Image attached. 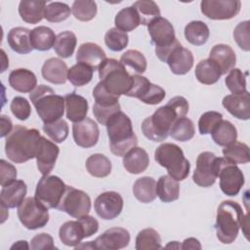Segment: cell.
Returning a JSON list of instances; mask_svg holds the SVG:
<instances>
[{"label": "cell", "mask_w": 250, "mask_h": 250, "mask_svg": "<svg viewBox=\"0 0 250 250\" xmlns=\"http://www.w3.org/2000/svg\"><path fill=\"white\" fill-rule=\"evenodd\" d=\"M188 103L182 96L172 98L165 105L157 108L142 123V132L152 142H162L169 136L173 123L188 112Z\"/></svg>", "instance_id": "6da1fadb"}, {"label": "cell", "mask_w": 250, "mask_h": 250, "mask_svg": "<svg viewBox=\"0 0 250 250\" xmlns=\"http://www.w3.org/2000/svg\"><path fill=\"white\" fill-rule=\"evenodd\" d=\"M41 135L37 129L16 125L7 136L5 152L15 163H23L36 157Z\"/></svg>", "instance_id": "7a4b0ae2"}, {"label": "cell", "mask_w": 250, "mask_h": 250, "mask_svg": "<svg viewBox=\"0 0 250 250\" xmlns=\"http://www.w3.org/2000/svg\"><path fill=\"white\" fill-rule=\"evenodd\" d=\"M105 126L109 147L114 155L124 156L137 146L138 138L134 133L131 119L121 110L114 113Z\"/></svg>", "instance_id": "3957f363"}, {"label": "cell", "mask_w": 250, "mask_h": 250, "mask_svg": "<svg viewBox=\"0 0 250 250\" xmlns=\"http://www.w3.org/2000/svg\"><path fill=\"white\" fill-rule=\"evenodd\" d=\"M245 216L242 207L235 201L224 200L216 215V235L223 244L232 243L237 235Z\"/></svg>", "instance_id": "277c9868"}, {"label": "cell", "mask_w": 250, "mask_h": 250, "mask_svg": "<svg viewBox=\"0 0 250 250\" xmlns=\"http://www.w3.org/2000/svg\"><path fill=\"white\" fill-rule=\"evenodd\" d=\"M29 99L44 124L54 122L62 117L64 98L57 95L51 87L44 84L36 86L29 94Z\"/></svg>", "instance_id": "5b68a950"}, {"label": "cell", "mask_w": 250, "mask_h": 250, "mask_svg": "<svg viewBox=\"0 0 250 250\" xmlns=\"http://www.w3.org/2000/svg\"><path fill=\"white\" fill-rule=\"evenodd\" d=\"M98 71L100 82L113 95H127L133 86V75H130L125 66L115 59H105Z\"/></svg>", "instance_id": "8992f818"}, {"label": "cell", "mask_w": 250, "mask_h": 250, "mask_svg": "<svg viewBox=\"0 0 250 250\" xmlns=\"http://www.w3.org/2000/svg\"><path fill=\"white\" fill-rule=\"evenodd\" d=\"M154 159L161 167L167 169L170 177L178 182L185 180L189 174V161L176 144L164 143L160 145L154 151Z\"/></svg>", "instance_id": "52a82bcc"}, {"label": "cell", "mask_w": 250, "mask_h": 250, "mask_svg": "<svg viewBox=\"0 0 250 250\" xmlns=\"http://www.w3.org/2000/svg\"><path fill=\"white\" fill-rule=\"evenodd\" d=\"M20 222L27 229H37L49 222L48 208L34 197L25 198L18 207Z\"/></svg>", "instance_id": "ba28073f"}, {"label": "cell", "mask_w": 250, "mask_h": 250, "mask_svg": "<svg viewBox=\"0 0 250 250\" xmlns=\"http://www.w3.org/2000/svg\"><path fill=\"white\" fill-rule=\"evenodd\" d=\"M66 185L58 176H43L37 183L35 198L48 209L57 208L65 191Z\"/></svg>", "instance_id": "9c48e42d"}, {"label": "cell", "mask_w": 250, "mask_h": 250, "mask_svg": "<svg viewBox=\"0 0 250 250\" xmlns=\"http://www.w3.org/2000/svg\"><path fill=\"white\" fill-rule=\"evenodd\" d=\"M223 158L211 151H203L196 158V167L192 175L193 182L203 188L211 187L218 178Z\"/></svg>", "instance_id": "30bf717a"}, {"label": "cell", "mask_w": 250, "mask_h": 250, "mask_svg": "<svg viewBox=\"0 0 250 250\" xmlns=\"http://www.w3.org/2000/svg\"><path fill=\"white\" fill-rule=\"evenodd\" d=\"M57 209L78 219L89 214L91 210V199L85 191L66 186Z\"/></svg>", "instance_id": "8fae6325"}, {"label": "cell", "mask_w": 250, "mask_h": 250, "mask_svg": "<svg viewBox=\"0 0 250 250\" xmlns=\"http://www.w3.org/2000/svg\"><path fill=\"white\" fill-rule=\"evenodd\" d=\"M126 96L136 98L146 104H157L164 100L166 93L163 88L152 84L146 77L134 74L133 86Z\"/></svg>", "instance_id": "7c38bea8"}, {"label": "cell", "mask_w": 250, "mask_h": 250, "mask_svg": "<svg viewBox=\"0 0 250 250\" xmlns=\"http://www.w3.org/2000/svg\"><path fill=\"white\" fill-rule=\"evenodd\" d=\"M130 242V233L127 229L114 227L106 229L102 235L98 236L94 241H89L84 246L86 248L101 250H117L125 248ZM77 246L75 248H81Z\"/></svg>", "instance_id": "4fadbf2b"}, {"label": "cell", "mask_w": 250, "mask_h": 250, "mask_svg": "<svg viewBox=\"0 0 250 250\" xmlns=\"http://www.w3.org/2000/svg\"><path fill=\"white\" fill-rule=\"evenodd\" d=\"M218 177L222 191L229 196L237 195L245 183L242 171L225 158L222 160Z\"/></svg>", "instance_id": "5bb4252c"}, {"label": "cell", "mask_w": 250, "mask_h": 250, "mask_svg": "<svg viewBox=\"0 0 250 250\" xmlns=\"http://www.w3.org/2000/svg\"><path fill=\"white\" fill-rule=\"evenodd\" d=\"M239 0H203L200 3L201 13L211 20H230L240 11Z\"/></svg>", "instance_id": "9a60e30c"}, {"label": "cell", "mask_w": 250, "mask_h": 250, "mask_svg": "<svg viewBox=\"0 0 250 250\" xmlns=\"http://www.w3.org/2000/svg\"><path fill=\"white\" fill-rule=\"evenodd\" d=\"M147 30L155 50H162L171 47L176 41L175 30L172 23L163 17L154 19L148 25Z\"/></svg>", "instance_id": "2e32d148"}, {"label": "cell", "mask_w": 250, "mask_h": 250, "mask_svg": "<svg viewBox=\"0 0 250 250\" xmlns=\"http://www.w3.org/2000/svg\"><path fill=\"white\" fill-rule=\"evenodd\" d=\"M94 208L100 218L112 220L120 215L123 209V198L116 191H105L98 195Z\"/></svg>", "instance_id": "e0dca14e"}, {"label": "cell", "mask_w": 250, "mask_h": 250, "mask_svg": "<svg viewBox=\"0 0 250 250\" xmlns=\"http://www.w3.org/2000/svg\"><path fill=\"white\" fill-rule=\"evenodd\" d=\"M72 136L78 146L88 148L97 145L100 137V130L97 123L89 117L74 123L72 126Z\"/></svg>", "instance_id": "ac0fdd59"}, {"label": "cell", "mask_w": 250, "mask_h": 250, "mask_svg": "<svg viewBox=\"0 0 250 250\" xmlns=\"http://www.w3.org/2000/svg\"><path fill=\"white\" fill-rule=\"evenodd\" d=\"M59 152H60V148L55 143L41 136L40 142H39V147H38L35 158H36L37 168L43 176L49 175V173L53 170V168L55 167L57 158L59 156Z\"/></svg>", "instance_id": "d6986e66"}, {"label": "cell", "mask_w": 250, "mask_h": 250, "mask_svg": "<svg viewBox=\"0 0 250 250\" xmlns=\"http://www.w3.org/2000/svg\"><path fill=\"white\" fill-rule=\"evenodd\" d=\"M166 62L174 74L184 75L193 66V56L188 49L184 48L179 42L169 53Z\"/></svg>", "instance_id": "ffe728a7"}, {"label": "cell", "mask_w": 250, "mask_h": 250, "mask_svg": "<svg viewBox=\"0 0 250 250\" xmlns=\"http://www.w3.org/2000/svg\"><path fill=\"white\" fill-rule=\"evenodd\" d=\"M223 106L235 118L248 120L250 118V97L249 92L243 94H231L223 99Z\"/></svg>", "instance_id": "44dd1931"}, {"label": "cell", "mask_w": 250, "mask_h": 250, "mask_svg": "<svg viewBox=\"0 0 250 250\" xmlns=\"http://www.w3.org/2000/svg\"><path fill=\"white\" fill-rule=\"evenodd\" d=\"M27 187L22 180H16L2 188L0 192V203L6 208L19 207L24 200Z\"/></svg>", "instance_id": "7402d4cb"}, {"label": "cell", "mask_w": 250, "mask_h": 250, "mask_svg": "<svg viewBox=\"0 0 250 250\" xmlns=\"http://www.w3.org/2000/svg\"><path fill=\"white\" fill-rule=\"evenodd\" d=\"M106 59L104 51L96 43L86 42L79 46L76 53L77 62L90 66L94 71L99 68L101 63Z\"/></svg>", "instance_id": "603a6c76"}, {"label": "cell", "mask_w": 250, "mask_h": 250, "mask_svg": "<svg viewBox=\"0 0 250 250\" xmlns=\"http://www.w3.org/2000/svg\"><path fill=\"white\" fill-rule=\"evenodd\" d=\"M209 60L218 66L223 75L234 68L236 56L230 46L227 44H217L211 49Z\"/></svg>", "instance_id": "cb8c5ba5"}, {"label": "cell", "mask_w": 250, "mask_h": 250, "mask_svg": "<svg viewBox=\"0 0 250 250\" xmlns=\"http://www.w3.org/2000/svg\"><path fill=\"white\" fill-rule=\"evenodd\" d=\"M64 104L66 117L73 123L80 122L84 120L88 113V101L76 94L75 92L69 93L64 96Z\"/></svg>", "instance_id": "d4e9b609"}, {"label": "cell", "mask_w": 250, "mask_h": 250, "mask_svg": "<svg viewBox=\"0 0 250 250\" xmlns=\"http://www.w3.org/2000/svg\"><path fill=\"white\" fill-rule=\"evenodd\" d=\"M67 65L64 62L58 58L48 59L41 69L42 76L45 80L52 84H64L67 79Z\"/></svg>", "instance_id": "484cf974"}, {"label": "cell", "mask_w": 250, "mask_h": 250, "mask_svg": "<svg viewBox=\"0 0 250 250\" xmlns=\"http://www.w3.org/2000/svg\"><path fill=\"white\" fill-rule=\"evenodd\" d=\"M10 86L21 93H31L37 84L35 74L26 68H17L11 71L9 75Z\"/></svg>", "instance_id": "4316f807"}, {"label": "cell", "mask_w": 250, "mask_h": 250, "mask_svg": "<svg viewBox=\"0 0 250 250\" xmlns=\"http://www.w3.org/2000/svg\"><path fill=\"white\" fill-rule=\"evenodd\" d=\"M148 165L149 157L143 147L135 146L123 156V166L131 174H141L146 170Z\"/></svg>", "instance_id": "83f0119b"}, {"label": "cell", "mask_w": 250, "mask_h": 250, "mask_svg": "<svg viewBox=\"0 0 250 250\" xmlns=\"http://www.w3.org/2000/svg\"><path fill=\"white\" fill-rule=\"evenodd\" d=\"M30 32L28 28L17 26L10 29L7 35L8 44L11 49L19 54H28L33 50L31 39H30Z\"/></svg>", "instance_id": "f1b7e54d"}, {"label": "cell", "mask_w": 250, "mask_h": 250, "mask_svg": "<svg viewBox=\"0 0 250 250\" xmlns=\"http://www.w3.org/2000/svg\"><path fill=\"white\" fill-rule=\"evenodd\" d=\"M61 241L70 247H76L85 237V231L81 223L77 221H67L62 224L59 230Z\"/></svg>", "instance_id": "f546056e"}, {"label": "cell", "mask_w": 250, "mask_h": 250, "mask_svg": "<svg viewBox=\"0 0 250 250\" xmlns=\"http://www.w3.org/2000/svg\"><path fill=\"white\" fill-rule=\"evenodd\" d=\"M46 1H21L19 4V14L21 20L27 23L35 24L44 18Z\"/></svg>", "instance_id": "4dcf8cb0"}, {"label": "cell", "mask_w": 250, "mask_h": 250, "mask_svg": "<svg viewBox=\"0 0 250 250\" xmlns=\"http://www.w3.org/2000/svg\"><path fill=\"white\" fill-rule=\"evenodd\" d=\"M156 193L162 202L175 201L180 196V186L177 180L169 175L161 176L156 183Z\"/></svg>", "instance_id": "1f68e13d"}, {"label": "cell", "mask_w": 250, "mask_h": 250, "mask_svg": "<svg viewBox=\"0 0 250 250\" xmlns=\"http://www.w3.org/2000/svg\"><path fill=\"white\" fill-rule=\"evenodd\" d=\"M133 193L142 203L152 202L157 196L155 180L148 176L136 180L133 186Z\"/></svg>", "instance_id": "d6a6232c"}, {"label": "cell", "mask_w": 250, "mask_h": 250, "mask_svg": "<svg viewBox=\"0 0 250 250\" xmlns=\"http://www.w3.org/2000/svg\"><path fill=\"white\" fill-rule=\"evenodd\" d=\"M212 139L218 146H227L237 139V130L234 125L228 120H221L211 132Z\"/></svg>", "instance_id": "836d02e7"}, {"label": "cell", "mask_w": 250, "mask_h": 250, "mask_svg": "<svg viewBox=\"0 0 250 250\" xmlns=\"http://www.w3.org/2000/svg\"><path fill=\"white\" fill-rule=\"evenodd\" d=\"M57 36L48 26H37L30 32V39L33 49L38 51H48L54 47Z\"/></svg>", "instance_id": "e575fe53"}, {"label": "cell", "mask_w": 250, "mask_h": 250, "mask_svg": "<svg viewBox=\"0 0 250 250\" xmlns=\"http://www.w3.org/2000/svg\"><path fill=\"white\" fill-rule=\"evenodd\" d=\"M184 33L188 42L194 46H201L207 42L210 30L205 22L201 21H192L186 25Z\"/></svg>", "instance_id": "d590c367"}, {"label": "cell", "mask_w": 250, "mask_h": 250, "mask_svg": "<svg viewBox=\"0 0 250 250\" xmlns=\"http://www.w3.org/2000/svg\"><path fill=\"white\" fill-rule=\"evenodd\" d=\"M196 79L205 85H212L219 81L222 73L218 66L209 59L200 61L194 70Z\"/></svg>", "instance_id": "8d00e7d4"}, {"label": "cell", "mask_w": 250, "mask_h": 250, "mask_svg": "<svg viewBox=\"0 0 250 250\" xmlns=\"http://www.w3.org/2000/svg\"><path fill=\"white\" fill-rule=\"evenodd\" d=\"M85 166L88 173L96 178L107 177L111 172L110 160L102 153H95L89 156Z\"/></svg>", "instance_id": "74e56055"}, {"label": "cell", "mask_w": 250, "mask_h": 250, "mask_svg": "<svg viewBox=\"0 0 250 250\" xmlns=\"http://www.w3.org/2000/svg\"><path fill=\"white\" fill-rule=\"evenodd\" d=\"M76 44V35L71 31L65 30L57 35L53 48L59 57L62 59H67L71 57L74 53Z\"/></svg>", "instance_id": "f35d334b"}, {"label": "cell", "mask_w": 250, "mask_h": 250, "mask_svg": "<svg viewBox=\"0 0 250 250\" xmlns=\"http://www.w3.org/2000/svg\"><path fill=\"white\" fill-rule=\"evenodd\" d=\"M114 23L116 28L127 33L137 28L141 24V21L137 11L130 6L123 8L116 14Z\"/></svg>", "instance_id": "ab89813d"}, {"label": "cell", "mask_w": 250, "mask_h": 250, "mask_svg": "<svg viewBox=\"0 0 250 250\" xmlns=\"http://www.w3.org/2000/svg\"><path fill=\"white\" fill-rule=\"evenodd\" d=\"M224 158L232 164H244L250 161L249 146L241 142H234L223 148Z\"/></svg>", "instance_id": "60d3db41"}, {"label": "cell", "mask_w": 250, "mask_h": 250, "mask_svg": "<svg viewBox=\"0 0 250 250\" xmlns=\"http://www.w3.org/2000/svg\"><path fill=\"white\" fill-rule=\"evenodd\" d=\"M132 7L137 11L143 25H148L154 19L160 17L159 7L154 1L139 0L134 2Z\"/></svg>", "instance_id": "b9f144b4"}, {"label": "cell", "mask_w": 250, "mask_h": 250, "mask_svg": "<svg viewBox=\"0 0 250 250\" xmlns=\"http://www.w3.org/2000/svg\"><path fill=\"white\" fill-rule=\"evenodd\" d=\"M195 128L193 122L188 117L178 118L172 125L169 135L180 142H188L193 138Z\"/></svg>", "instance_id": "7bdbcfd3"}, {"label": "cell", "mask_w": 250, "mask_h": 250, "mask_svg": "<svg viewBox=\"0 0 250 250\" xmlns=\"http://www.w3.org/2000/svg\"><path fill=\"white\" fill-rule=\"evenodd\" d=\"M161 238L159 233L151 229H142L136 237V249L137 250H151L161 249Z\"/></svg>", "instance_id": "ee69618b"}, {"label": "cell", "mask_w": 250, "mask_h": 250, "mask_svg": "<svg viewBox=\"0 0 250 250\" xmlns=\"http://www.w3.org/2000/svg\"><path fill=\"white\" fill-rule=\"evenodd\" d=\"M94 70L87 64L77 62L72 65L67 71V80L76 87H81L88 84L93 78Z\"/></svg>", "instance_id": "f6af8a7d"}, {"label": "cell", "mask_w": 250, "mask_h": 250, "mask_svg": "<svg viewBox=\"0 0 250 250\" xmlns=\"http://www.w3.org/2000/svg\"><path fill=\"white\" fill-rule=\"evenodd\" d=\"M74 18L81 21H89L97 15V3L92 0H76L71 7Z\"/></svg>", "instance_id": "bcb514c9"}, {"label": "cell", "mask_w": 250, "mask_h": 250, "mask_svg": "<svg viewBox=\"0 0 250 250\" xmlns=\"http://www.w3.org/2000/svg\"><path fill=\"white\" fill-rule=\"evenodd\" d=\"M120 62L125 66L131 67L137 73H144L146 70L147 62L145 56L138 50H128L122 54Z\"/></svg>", "instance_id": "7dc6e473"}, {"label": "cell", "mask_w": 250, "mask_h": 250, "mask_svg": "<svg viewBox=\"0 0 250 250\" xmlns=\"http://www.w3.org/2000/svg\"><path fill=\"white\" fill-rule=\"evenodd\" d=\"M71 13V9L65 3L51 2L44 11V18L50 22H61L65 21Z\"/></svg>", "instance_id": "c3c4849f"}, {"label": "cell", "mask_w": 250, "mask_h": 250, "mask_svg": "<svg viewBox=\"0 0 250 250\" xmlns=\"http://www.w3.org/2000/svg\"><path fill=\"white\" fill-rule=\"evenodd\" d=\"M43 131L47 136L55 143H62L68 136L69 128L65 120L59 119L51 123H46L43 125Z\"/></svg>", "instance_id": "681fc988"}, {"label": "cell", "mask_w": 250, "mask_h": 250, "mask_svg": "<svg viewBox=\"0 0 250 250\" xmlns=\"http://www.w3.org/2000/svg\"><path fill=\"white\" fill-rule=\"evenodd\" d=\"M129 42L128 34L119 30L116 27H112L106 31L104 35V43L107 48L113 52H119L124 50Z\"/></svg>", "instance_id": "f907efd6"}, {"label": "cell", "mask_w": 250, "mask_h": 250, "mask_svg": "<svg viewBox=\"0 0 250 250\" xmlns=\"http://www.w3.org/2000/svg\"><path fill=\"white\" fill-rule=\"evenodd\" d=\"M227 88L232 94H243L246 90V77L239 68H232L225 79Z\"/></svg>", "instance_id": "816d5d0a"}, {"label": "cell", "mask_w": 250, "mask_h": 250, "mask_svg": "<svg viewBox=\"0 0 250 250\" xmlns=\"http://www.w3.org/2000/svg\"><path fill=\"white\" fill-rule=\"evenodd\" d=\"M93 97L95 99L94 104H97L102 107H110L119 104V96L107 92L101 82H99L94 88Z\"/></svg>", "instance_id": "f5cc1de1"}, {"label": "cell", "mask_w": 250, "mask_h": 250, "mask_svg": "<svg viewBox=\"0 0 250 250\" xmlns=\"http://www.w3.org/2000/svg\"><path fill=\"white\" fill-rule=\"evenodd\" d=\"M223 119L222 113L218 111H206L198 120V130L201 135L211 134L214 127Z\"/></svg>", "instance_id": "db71d44e"}, {"label": "cell", "mask_w": 250, "mask_h": 250, "mask_svg": "<svg viewBox=\"0 0 250 250\" xmlns=\"http://www.w3.org/2000/svg\"><path fill=\"white\" fill-rule=\"evenodd\" d=\"M10 109L19 120H26L31 113L29 102L23 97H15L10 104Z\"/></svg>", "instance_id": "11a10c76"}, {"label": "cell", "mask_w": 250, "mask_h": 250, "mask_svg": "<svg viewBox=\"0 0 250 250\" xmlns=\"http://www.w3.org/2000/svg\"><path fill=\"white\" fill-rule=\"evenodd\" d=\"M249 21L239 22L233 30V38L240 49L248 52L250 50L249 39Z\"/></svg>", "instance_id": "9f6ffc18"}, {"label": "cell", "mask_w": 250, "mask_h": 250, "mask_svg": "<svg viewBox=\"0 0 250 250\" xmlns=\"http://www.w3.org/2000/svg\"><path fill=\"white\" fill-rule=\"evenodd\" d=\"M17 179V169L16 167L7 162L4 159L0 160V185L5 187L15 182Z\"/></svg>", "instance_id": "6f0895ef"}, {"label": "cell", "mask_w": 250, "mask_h": 250, "mask_svg": "<svg viewBox=\"0 0 250 250\" xmlns=\"http://www.w3.org/2000/svg\"><path fill=\"white\" fill-rule=\"evenodd\" d=\"M30 248L32 250H52L56 249L54 239L49 233H39L32 237L30 241Z\"/></svg>", "instance_id": "680465c9"}, {"label": "cell", "mask_w": 250, "mask_h": 250, "mask_svg": "<svg viewBox=\"0 0 250 250\" xmlns=\"http://www.w3.org/2000/svg\"><path fill=\"white\" fill-rule=\"evenodd\" d=\"M120 110V104H116L114 106H110V107H102L99 106L97 104H94L93 106V113L94 116L96 117L97 121L99 123H101L102 125H106L107 121L109 120V118L116 112H118Z\"/></svg>", "instance_id": "91938a15"}, {"label": "cell", "mask_w": 250, "mask_h": 250, "mask_svg": "<svg viewBox=\"0 0 250 250\" xmlns=\"http://www.w3.org/2000/svg\"><path fill=\"white\" fill-rule=\"evenodd\" d=\"M77 220L81 223V225H82V227L84 229L85 237L86 238L92 236L93 234H95L98 231V229H99V223H98V221L94 217H92L90 215H85V216H83L81 218H78Z\"/></svg>", "instance_id": "94428289"}, {"label": "cell", "mask_w": 250, "mask_h": 250, "mask_svg": "<svg viewBox=\"0 0 250 250\" xmlns=\"http://www.w3.org/2000/svg\"><path fill=\"white\" fill-rule=\"evenodd\" d=\"M1 138L7 137L13 130V123L12 120L6 116V115H1Z\"/></svg>", "instance_id": "6125c7cd"}, {"label": "cell", "mask_w": 250, "mask_h": 250, "mask_svg": "<svg viewBox=\"0 0 250 250\" xmlns=\"http://www.w3.org/2000/svg\"><path fill=\"white\" fill-rule=\"evenodd\" d=\"M181 249H201V244L200 242L193 237H189L187 238L183 241L182 245H181Z\"/></svg>", "instance_id": "be15d7a7"}, {"label": "cell", "mask_w": 250, "mask_h": 250, "mask_svg": "<svg viewBox=\"0 0 250 250\" xmlns=\"http://www.w3.org/2000/svg\"><path fill=\"white\" fill-rule=\"evenodd\" d=\"M28 249L29 246L27 244V242L25 240H20V241H17L14 245L11 246V249Z\"/></svg>", "instance_id": "e7e4bbea"}, {"label": "cell", "mask_w": 250, "mask_h": 250, "mask_svg": "<svg viewBox=\"0 0 250 250\" xmlns=\"http://www.w3.org/2000/svg\"><path fill=\"white\" fill-rule=\"evenodd\" d=\"M165 248H172V249H179L181 248V245L178 241H171L169 244L165 246Z\"/></svg>", "instance_id": "03108f58"}]
</instances>
